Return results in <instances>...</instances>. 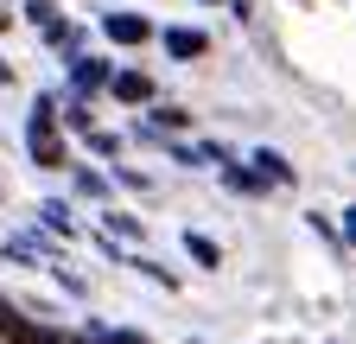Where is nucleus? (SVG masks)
<instances>
[{
	"instance_id": "nucleus-7",
	"label": "nucleus",
	"mask_w": 356,
	"mask_h": 344,
	"mask_svg": "<svg viewBox=\"0 0 356 344\" xmlns=\"http://www.w3.org/2000/svg\"><path fill=\"white\" fill-rule=\"evenodd\" d=\"M254 166H261V172H267V179H280V185H286V179H293V166H286V159H280V153H254Z\"/></svg>"
},
{
	"instance_id": "nucleus-13",
	"label": "nucleus",
	"mask_w": 356,
	"mask_h": 344,
	"mask_svg": "<svg viewBox=\"0 0 356 344\" xmlns=\"http://www.w3.org/2000/svg\"><path fill=\"white\" fill-rule=\"evenodd\" d=\"M7 19H13V13H0V26H7Z\"/></svg>"
},
{
	"instance_id": "nucleus-3",
	"label": "nucleus",
	"mask_w": 356,
	"mask_h": 344,
	"mask_svg": "<svg viewBox=\"0 0 356 344\" xmlns=\"http://www.w3.org/2000/svg\"><path fill=\"white\" fill-rule=\"evenodd\" d=\"M102 32L115 38V45H147V38H153V26H147L140 13H108V19H102Z\"/></svg>"
},
{
	"instance_id": "nucleus-10",
	"label": "nucleus",
	"mask_w": 356,
	"mask_h": 344,
	"mask_svg": "<svg viewBox=\"0 0 356 344\" xmlns=\"http://www.w3.org/2000/svg\"><path fill=\"white\" fill-rule=\"evenodd\" d=\"M343 236H350V249H356V210H343Z\"/></svg>"
},
{
	"instance_id": "nucleus-4",
	"label": "nucleus",
	"mask_w": 356,
	"mask_h": 344,
	"mask_svg": "<svg viewBox=\"0 0 356 344\" xmlns=\"http://www.w3.org/2000/svg\"><path fill=\"white\" fill-rule=\"evenodd\" d=\"M108 83H115L121 102H153V77H140V70H121V77H108Z\"/></svg>"
},
{
	"instance_id": "nucleus-9",
	"label": "nucleus",
	"mask_w": 356,
	"mask_h": 344,
	"mask_svg": "<svg viewBox=\"0 0 356 344\" xmlns=\"http://www.w3.org/2000/svg\"><path fill=\"white\" fill-rule=\"evenodd\" d=\"M44 224H51V230H64V236H70V210H64V204H44Z\"/></svg>"
},
{
	"instance_id": "nucleus-2",
	"label": "nucleus",
	"mask_w": 356,
	"mask_h": 344,
	"mask_svg": "<svg viewBox=\"0 0 356 344\" xmlns=\"http://www.w3.org/2000/svg\"><path fill=\"white\" fill-rule=\"evenodd\" d=\"M0 338H7V344H51V331L32 325V319L13 306V299H0Z\"/></svg>"
},
{
	"instance_id": "nucleus-5",
	"label": "nucleus",
	"mask_w": 356,
	"mask_h": 344,
	"mask_svg": "<svg viewBox=\"0 0 356 344\" xmlns=\"http://www.w3.org/2000/svg\"><path fill=\"white\" fill-rule=\"evenodd\" d=\"M165 52H172V58H197V52H204V32L172 26V32H165Z\"/></svg>"
},
{
	"instance_id": "nucleus-11",
	"label": "nucleus",
	"mask_w": 356,
	"mask_h": 344,
	"mask_svg": "<svg viewBox=\"0 0 356 344\" xmlns=\"http://www.w3.org/2000/svg\"><path fill=\"white\" fill-rule=\"evenodd\" d=\"M96 344H147V338H96Z\"/></svg>"
},
{
	"instance_id": "nucleus-1",
	"label": "nucleus",
	"mask_w": 356,
	"mask_h": 344,
	"mask_svg": "<svg viewBox=\"0 0 356 344\" xmlns=\"http://www.w3.org/2000/svg\"><path fill=\"white\" fill-rule=\"evenodd\" d=\"M26 147H32V159H38V166H64V141H58V115H51V102H38V109H32Z\"/></svg>"
},
{
	"instance_id": "nucleus-6",
	"label": "nucleus",
	"mask_w": 356,
	"mask_h": 344,
	"mask_svg": "<svg viewBox=\"0 0 356 344\" xmlns=\"http://www.w3.org/2000/svg\"><path fill=\"white\" fill-rule=\"evenodd\" d=\"M102 83H108V70H102L96 58H83V64H76V90H102Z\"/></svg>"
},
{
	"instance_id": "nucleus-12",
	"label": "nucleus",
	"mask_w": 356,
	"mask_h": 344,
	"mask_svg": "<svg viewBox=\"0 0 356 344\" xmlns=\"http://www.w3.org/2000/svg\"><path fill=\"white\" fill-rule=\"evenodd\" d=\"M0 83H13V64H7V58H0Z\"/></svg>"
},
{
	"instance_id": "nucleus-8",
	"label": "nucleus",
	"mask_w": 356,
	"mask_h": 344,
	"mask_svg": "<svg viewBox=\"0 0 356 344\" xmlns=\"http://www.w3.org/2000/svg\"><path fill=\"white\" fill-rule=\"evenodd\" d=\"M185 249H191V262L216 268V242H210V236H185Z\"/></svg>"
}]
</instances>
